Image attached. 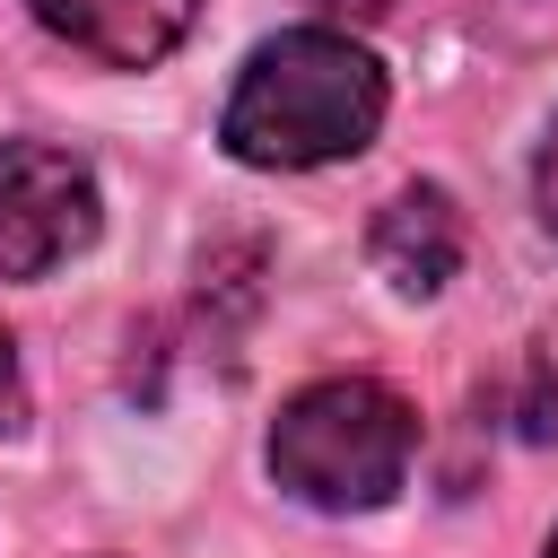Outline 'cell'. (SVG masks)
I'll list each match as a JSON object with an SVG mask.
<instances>
[{
    "instance_id": "obj_4",
    "label": "cell",
    "mask_w": 558,
    "mask_h": 558,
    "mask_svg": "<svg viewBox=\"0 0 558 558\" xmlns=\"http://www.w3.org/2000/svg\"><path fill=\"white\" fill-rule=\"evenodd\" d=\"M26 9H35L44 35H61L70 52H87L96 70H148L201 17V0H26Z\"/></svg>"
},
{
    "instance_id": "obj_1",
    "label": "cell",
    "mask_w": 558,
    "mask_h": 558,
    "mask_svg": "<svg viewBox=\"0 0 558 558\" xmlns=\"http://www.w3.org/2000/svg\"><path fill=\"white\" fill-rule=\"evenodd\" d=\"M384 61L366 44H349L340 26H279L270 44L244 52L218 140L235 166L262 174H305V166H340L384 131Z\"/></svg>"
},
{
    "instance_id": "obj_7",
    "label": "cell",
    "mask_w": 558,
    "mask_h": 558,
    "mask_svg": "<svg viewBox=\"0 0 558 558\" xmlns=\"http://www.w3.org/2000/svg\"><path fill=\"white\" fill-rule=\"evenodd\" d=\"M17 410H26V384H17V349L0 331V427H17Z\"/></svg>"
},
{
    "instance_id": "obj_2",
    "label": "cell",
    "mask_w": 558,
    "mask_h": 558,
    "mask_svg": "<svg viewBox=\"0 0 558 558\" xmlns=\"http://www.w3.org/2000/svg\"><path fill=\"white\" fill-rule=\"evenodd\" d=\"M418 462V410L375 375H323L270 418V480L314 514H375Z\"/></svg>"
},
{
    "instance_id": "obj_6",
    "label": "cell",
    "mask_w": 558,
    "mask_h": 558,
    "mask_svg": "<svg viewBox=\"0 0 558 558\" xmlns=\"http://www.w3.org/2000/svg\"><path fill=\"white\" fill-rule=\"evenodd\" d=\"M532 192H541V218H549V235H558V131L541 140V166H532Z\"/></svg>"
},
{
    "instance_id": "obj_8",
    "label": "cell",
    "mask_w": 558,
    "mask_h": 558,
    "mask_svg": "<svg viewBox=\"0 0 558 558\" xmlns=\"http://www.w3.org/2000/svg\"><path fill=\"white\" fill-rule=\"evenodd\" d=\"M541 558H558V532H549V549H541Z\"/></svg>"
},
{
    "instance_id": "obj_5",
    "label": "cell",
    "mask_w": 558,
    "mask_h": 558,
    "mask_svg": "<svg viewBox=\"0 0 558 558\" xmlns=\"http://www.w3.org/2000/svg\"><path fill=\"white\" fill-rule=\"evenodd\" d=\"M462 244L471 235H462V209L445 183H401L366 227V262L392 279V296H436L462 270Z\"/></svg>"
},
{
    "instance_id": "obj_3",
    "label": "cell",
    "mask_w": 558,
    "mask_h": 558,
    "mask_svg": "<svg viewBox=\"0 0 558 558\" xmlns=\"http://www.w3.org/2000/svg\"><path fill=\"white\" fill-rule=\"evenodd\" d=\"M105 227L96 166L61 140H0V270L9 279H52L78 262Z\"/></svg>"
}]
</instances>
